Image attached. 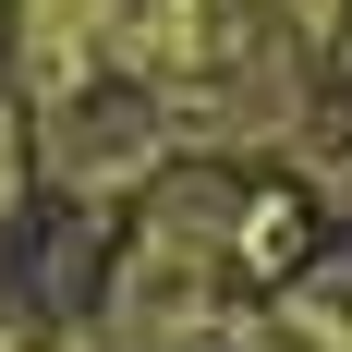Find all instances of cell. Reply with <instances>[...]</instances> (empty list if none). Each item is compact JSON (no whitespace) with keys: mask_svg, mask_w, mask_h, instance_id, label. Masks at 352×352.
Returning a JSON list of instances; mask_svg holds the SVG:
<instances>
[{"mask_svg":"<svg viewBox=\"0 0 352 352\" xmlns=\"http://www.w3.org/2000/svg\"><path fill=\"white\" fill-rule=\"evenodd\" d=\"M122 12H134V0H25V73L49 98L98 85V73L122 61Z\"/></svg>","mask_w":352,"mask_h":352,"instance_id":"1","label":"cell"}]
</instances>
